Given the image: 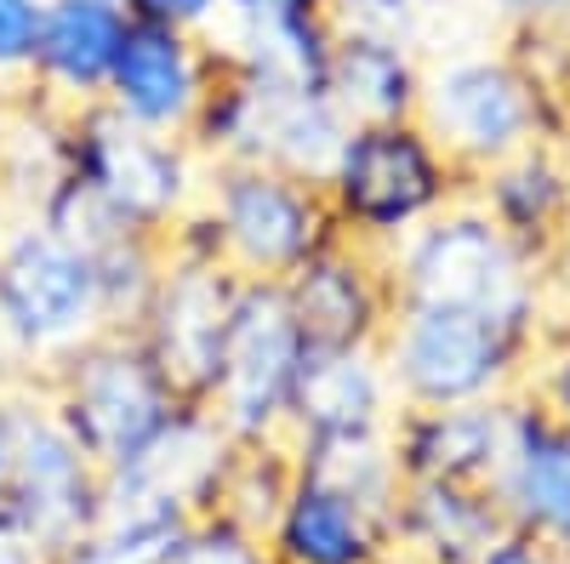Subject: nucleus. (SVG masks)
<instances>
[{
  "label": "nucleus",
  "mask_w": 570,
  "mask_h": 564,
  "mask_svg": "<svg viewBox=\"0 0 570 564\" xmlns=\"http://www.w3.org/2000/svg\"><path fill=\"white\" fill-rule=\"evenodd\" d=\"M325 206L337 234L365 251H394L422 222H434L456 200H468V177L456 160L428 137L422 120H376L348 126L325 177Z\"/></svg>",
  "instance_id": "f257e3e1"
},
{
  "label": "nucleus",
  "mask_w": 570,
  "mask_h": 564,
  "mask_svg": "<svg viewBox=\"0 0 570 564\" xmlns=\"http://www.w3.org/2000/svg\"><path fill=\"white\" fill-rule=\"evenodd\" d=\"M416 120L462 177H480L531 144H570V98L548 91L508 46L428 63Z\"/></svg>",
  "instance_id": "f03ea898"
},
{
  "label": "nucleus",
  "mask_w": 570,
  "mask_h": 564,
  "mask_svg": "<svg viewBox=\"0 0 570 564\" xmlns=\"http://www.w3.org/2000/svg\"><path fill=\"white\" fill-rule=\"evenodd\" d=\"M542 348V325H519L473 308L400 303L383 343V370L400 405H480L513 399Z\"/></svg>",
  "instance_id": "7ed1b4c3"
},
{
  "label": "nucleus",
  "mask_w": 570,
  "mask_h": 564,
  "mask_svg": "<svg viewBox=\"0 0 570 564\" xmlns=\"http://www.w3.org/2000/svg\"><path fill=\"white\" fill-rule=\"evenodd\" d=\"M389 279L394 303L411 308H473L548 332L542 263L519 251L473 200H456L434 222H422L411 240H400L389 251Z\"/></svg>",
  "instance_id": "20e7f679"
},
{
  "label": "nucleus",
  "mask_w": 570,
  "mask_h": 564,
  "mask_svg": "<svg viewBox=\"0 0 570 564\" xmlns=\"http://www.w3.org/2000/svg\"><path fill=\"white\" fill-rule=\"evenodd\" d=\"M35 394L52 405V416L69 428V439L104 474L131 462L183 405H195L171 388V376L149 359V348L131 332H98L58 370H46L35 383Z\"/></svg>",
  "instance_id": "39448f33"
},
{
  "label": "nucleus",
  "mask_w": 570,
  "mask_h": 564,
  "mask_svg": "<svg viewBox=\"0 0 570 564\" xmlns=\"http://www.w3.org/2000/svg\"><path fill=\"white\" fill-rule=\"evenodd\" d=\"M98 332H109V319L91 257L35 217H18L0 246V343L18 365V383L35 388Z\"/></svg>",
  "instance_id": "423d86ee"
},
{
  "label": "nucleus",
  "mask_w": 570,
  "mask_h": 564,
  "mask_svg": "<svg viewBox=\"0 0 570 564\" xmlns=\"http://www.w3.org/2000/svg\"><path fill=\"white\" fill-rule=\"evenodd\" d=\"M200 206L217 222L223 263L240 279H285L337 240V217L314 177L263 160H217L200 177Z\"/></svg>",
  "instance_id": "0eeeda50"
},
{
  "label": "nucleus",
  "mask_w": 570,
  "mask_h": 564,
  "mask_svg": "<svg viewBox=\"0 0 570 564\" xmlns=\"http://www.w3.org/2000/svg\"><path fill=\"white\" fill-rule=\"evenodd\" d=\"M86 195H98L115 222L131 234H155L166 240V228L200 200L206 160L188 149V137H160L120 120L115 109L91 103L69 115V171Z\"/></svg>",
  "instance_id": "6e6552de"
},
{
  "label": "nucleus",
  "mask_w": 570,
  "mask_h": 564,
  "mask_svg": "<svg viewBox=\"0 0 570 564\" xmlns=\"http://www.w3.org/2000/svg\"><path fill=\"white\" fill-rule=\"evenodd\" d=\"M303 365H308V337H303L292 303H285V286L279 279H240L223 359L212 376V394L200 405L217 416V428L234 445L285 439Z\"/></svg>",
  "instance_id": "1a4fd4ad"
},
{
  "label": "nucleus",
  "mask_w": 570,
  "mask_h": 564,
  "mask_svg": "<svg viewBox=\"0 0 570 564\" xmlns=\"http://www.w3.org/2000/svg\"><path fill=\"white\" fill-rule=\"evenodd\" d=\"M7 496L46 558L104 525V467L69 439V428L35 388H18V439H12Z\"/></svg>",
  "instance_id": "9d476101"
},
{
  "label": "nucleus",
  "mask_w": 570,
  "mask_h": 564,
  "mask_svg": "<svg viewBox=\"0 0 570 564\" xmlns=\"http://www.w3.org/2000/svg\"><path fill=\"white\" fill-rule=\"evenodd\" d=\"M234 439L217 428L206 405H183L131 462L104 474V520L109 525H188L212 513L223 462Z\"/></svg>",
  "instance_id": "9b49d317"
},
{
  "label": "nucleus",
  "mask_w": 570,
  "mask_h": 564,
  "mask_svg": "<svg viewBox=\"0 0 570 564\" xmlns=\"http://www.w3.org/2000/svg\"><path fill=\"white\" fill-rule=\"evenodd\" d=\"M234 291H240V274L234 268L166 257L149 308L131 325V337L171 376V388L195 405L212 394L223 337H228V314H234Z\"/></svg>",
  "instance_id": "f8f14e48"
},
{
  "label": "nucleus",
  "mask_w": 570,
  "mask_h": 564,
  "mask_svg": "<svg viewBox=\"0 0 570 564\" xmlns=\"http://www.w3.org/2000/svg\"><path fill=\"white\" fill-rule=\"evenodd\" d=\"M217 69H223L217 40L160 29V23H131L120 40L109 91H104V109H115L120 120H131L142 131L188 137Z\"/></svg>",
  "instance_id": "ddd939ff"
},
{
  "label": "nucleus",
  "mask_w": 570,
  "mask_h": 564,
  "mask_svg": "<svg viewBox=\"0 0 570 564\" xmlns=\"http://www.w3.org/2000/svg\"><path fill=\"white\" fill-rule=\"evenodd\" d=\"M279 286L308 348H376L400 308L389 257L343 240V234L325 251H314L297 274H285Z\"/></svg>",
  "instance_id": "4468645a"
},
{
  "label": "nucleus",
  "mask_w": 570,
  "mask_h": 564,
  "mask_svg": "<svg viewBox=\"0 0 570 564\" xmlns=\"http://www.w3.org/2000/svg\"><path fill=\"white\" fill-rule=\"evenodd\" d=\"M508 531H525L570 558V428L525 394L508 399V439L491 474Z\"/></svg>",
  "instance_id": "2eb2a0df"
},
{
  "label": "nucleus",
  "mask_w": 570,
  "mask_h": 564,
  "mask_svg": "<svg viewBox=\"0 0 570 564\" xmlns=\"http://www.w3.org/2000/svg\"><path fill=\"white\" fill-rule=\"evenodd\" d=\"M131 18L115 0H46L35 63H29V98L52 103L63 115H80L91 103H104L120 40Z\"/></svg>",
  "instance_id": "dca6fc26"
},
{
  "label": "nucleus",
  "mask_w": 570,
  "mask_h": 564,
  "mask_svg": "<svg viewBox=\"0 0 570 564\" xmlns=\"http://www.w3.org/2000/svg\"><path fill=\"white\" fill-rule=\"evenodd\" d=\"M508 439V399L480 405H400L389 422V445L400 479H451L491 485Z\"/></svg>",
  "instance_id": "f3484780"
},
{
  "label": "nucleus",
  "mask_w": 570,
  "mask_h": 564,
  "mask_svg": "<svg viewBox=\"0 0 570 564\" xmlns=\"http://www.w3.org/2000/svg\"><path fill=\"white\" fill-rule=\"evenodd\" d=\"M274 564H394V513H376L343 491L297 479L274 531L263 536Z\"/></svg>",
  "instance_id": "a211bd4d"
},
{
  "label": "nucleus",
  "mask_w": 570,
  "mask_h": 564,
  "mask_svg": "<svg viewBox=\"0 0 570 564\" xmlns=\"http://www.w3.org/2000/svg\"><path fill=\"white\" fill-rule=\"evenodd\" d=\"M468 200L480 206L519 251H542L570 228V149L564 144H531L491 171L468 177Z\"/></svg>",
  "instance_id": "6ab92c4d"
},
{
  "label": "nucleus",
  "mask_w": 570,
  "mask_h": 564,
  "mask_svg": "<svg viewBox=\"0 0 570 564\" xmlns=\"http://www.w3.org/2000/svg\"><path fill=\"white\" fill-rule=\"evenodd\" d=\"M508 531L491 485L405 479L394 502V553L422 564H480L485 547Z\"/></svg>",
  "instance_id": "aec40b11"
},
{
  "label": "nucleus",
  "mask_w": 570,
  "mask_h": 564,
  "mask_svg": "<svg viewBox=\"0 0 570 564\" xmlns=\"http://www.w3.org/2000/svg\"><path fill=\"white\" fill-rule=\"evenodd\" d=\"M394 410H400V399H394V383H389L376 348H308L285 439L389 428Z\"/></svg>",
  "instance_id": "412c9836"
},
{
  "label": "nucleus",
  "mask_w": 570,
  "mask_h": 564,
  "mask_svg": "<svg viewBox=\"0 0 570 564\" xmlns=\"http://www.w3.org/2000/svg\"><path fill=\"white\" fill-rule=\"evenodd\" d=\"M422 75H428V63L416 58L411 40L337 29V40H331V63H325V98L337 103V115L348 126L416 120Z\"/></svg>",
  "instance_id": "4be33fe9"
},
{
  "label": "nucleus",
  "mask_w": 570,
  "mask_h": 564,
  "mask_svg": "<svg viewBox=\"0 0 570 564\" xmlns=\"http://www.w3.org/2000/svg\"><path fill=\"white\" fill-rule=\"evenodd\" d=\"M246 75V69H240ZM257 80V75H252ZM257 137H252V160L297 171V177H325L331 155H337L348 120L337 115V103L325 91H297V86H268L257 80Z\"/></svg>",
  "instance_id": "5701e85b"
},
{
  "label": "nucleus",
  "mask_w": 570,
  "mask_h": 564,
  "mask_svg": "<svg viewBox=\"0 0 570 564\" xmlns=\"http://www.w3.org/2000/svg\"><path fill=\"white\" fill-rule=\"evenodd\" d=\"M69 171V115L29 98H0V188L18 217H35V206L52 195Z\"/></svg>",
  "instance_id": "b1692460"
},
{
  "label": "nucleus",
  "mask_w": 570,
  "mask_h": 564,
  "mask_svg": "<svg viewBox=\"0 0 570 564\" xmlns=\"http://www.w3.org/2000/svg\"><path fill=\"white\" fill-rule=\"evenodd\" d=\"M292 445L297 479H314L325 491H343L376 513H394L400 502V462L389 445V428H360V434H308V439H285Z\"/></svg>",
  "instance_id": "393cba45"
},
{
  "label": "nucleus",
  "mask_w": 570,
  "mask_h": 564,
  "mask_svg": "<svg viewBox=\"0 0 570 564\" xmlns=\"http://www.w3.org/2000/svg\"><path fill=\"white\" fill-rule=\"evenodd\" d=\"M297 485V467H292V445L285 439H263V445H234L228 462H223V479H217V496H212V513L228 520L234 531L246 536H268L285 496Z\"/></svg>",
  "instance_id": "a878e982"
},
{
  "label": "nucleus",
  "mask_w": 570,
  "mask_h": 564,
  "mask_svg": "<svg viewBox=\"0 0 570 564\" xmlns=\"http://www.w3.org/2000/svg\"><path fill=\"white\" fill-rule=\"evenodd\" d=\"M166 268V246L155 234H115L109 246L91 251V274H98V303L109 332H131L137 314L149 308L155 279Z\"/></svg>",
  "instance_id": "bb28decb"
},
{
  "label": "nucleus",
  "mask_w": 570,
  "mask_h": 564,
  "mask_svg": "<svg viewBox=\"0 0 570 564\" xmlns=\"http://www.w3.org/2000/svg\"><path fill=\"white\" fill-rule=\"evenodd\" d=\"M177 536L183 525H109L104 520L98 531H86L46 564H166Z\"/></svg>",
  "instance_id": "cd10ccee"
},
{
  "label": "nucleus",
  "mask_w": 570,
  "mask_h": 564,
  "mask_svg": "<svg viewBox=\"0 0 570 564\" xmlns=\"http://www.w3.org/2000/svg\"><path fill=\"white\" fill-rule=\"evenodd\" d=\"M166 564H274V558L257 536L234 531L228 520H217V513H200V520L183 525Z\"/></svg>",
  "instance_id": "c85d7f7f"
},
{
  "label": "nucleus",
  "mask_w": 570,
  "mask_h": 564,
  "mask_svg": "<svg viewBox=\"0 0 570 564\" xmlns=\"http://www.w3.org/2000/svg\"><path fill=\"white\" fill-rule=\"evenodd\" d=\"M40 18H46V0H0V98H18L29 86Z\"/></svg>",
  "instance_id": "c756f323"
},
{
  "label": "nucleus",
  "mask_w": 570,
  "mask_h": 564,
  "mask_svg": "<svg viewBox=\"0 0 570 564\" xmlns=\"http://www.w3.org/2000/svg\"><path fill=\"white\" fill-rule=\"evenodd\" d=\"M519 394L570 428V325L564 332H542V348L525 370V383H519Z\"/></svg>",
  "instance_id": "7c9ffc66"
},
{
  "label": "nucleus",
  "mask_w": 570,
  "mask_h": 564,
  "mask_svg": "<svg viewBox=\"0 0 570 564\" xmlns=\"http://www.w3.org/2000/svg\"><path fill=\"white\" fill-rule=\"evenodd\" d=\"M131 23H160V29H183V34H217L228 7L223 0H126Z\"/></svg>",
  "instance_id": "2f4dec72"
},
{
  "label": "nucleus",
  "mask_w": 570,
  "mask_h": 564,
  "mask_svg": "<svg viewBox=\"0 0 570 564\" xmlns=\"http://www.w3.org/2000/svg\"><path fill=\"white\" fill-rule=\"evenodd\" d=\"M542 303H548V332L570 325V228L542 251Z\"/></svg>",
  "instance_id": "473e14b6"
},
{
  "label": "nucleus",
  "mask_w": 570,
  "mask_h": 564,
  "mask_svg": "<svg viewBox=\"0 0 570 564\" xmlns=\"http://www.w3.org/2000/svg\"><path fill=\"white\" fill-rule=\"evenodd\" d=\"M502 29H570V0H491Z\"/></svg>",
  "instance_id": "72a5a7b5"
},
{
  "label": "nucleus",
  "mask_w": 570,
  "mask_h": 564,
  "mask_svg": "<svg viewBox=\"0 0 570 564\" xmlns=\"http://www.w3.org/2000/svg\"><path fill=\"white\" fill-rule=\"evenodd\" d=\"M228 18L223 23H279V18H308V12H331V0H223Z\"/></svg>",
  "instance_id": "f704fd0d"
},
{
  "label": "nucleus",
  "mask_w": 570,
  "mask_h": 564,
  "mask_svg": "<svg viewBox=\"0 0 570 564\" xmlns=\"http://www.w3.org/2000/svg\"><path fill=\"white\" fill-rule=\"evenodd\" d=\"M0 564H46V553L35 547V536H29L23 520H18L7 485H0Z\"/></svg>",
  "instance_id": "c9c22d12"
},
{
  "label": "nucleus",
  "mask_w": 570,
  "mask_h": 564,
  "mask_svg": "<svg viewBox=\"0 0 570 564\" xmlns=\"http://www.w3.org/2000/svg\"><path fill=\"white\" fill-rule=\"evenodd\" d=\"M480 564H570L564 553H553V547H542L537 536H525V531H502L491 547H485V558Z\"/></svg>",
  "instance_id": "e433bc0d"
},
{
  "label": "nucleus",
  "mask_w": 570,
  "mask_h": 564,
  "mask_svg": "<svg viewBox=\"0 0 570 564\" xmlns=\"http://www.w3.org/2000/svg\"><path fill=\"white\" fill-rule=\"evenodd\" d=\"M12 439H18V388H0V485L12 474Z\"/></svg>",
  "instance_id": "4c0bfd02"
},
{
  "label": "nucleus",
  "mask_w": 570,
  "mask_h": 564,
  "mask_svg": "<svg viewBox=\"0 0 570 564\" xmlns=\"http://www.w3.org/2000/svg\"><path fill=\"white\" fill-rule=\"evenodd\" d=\"M0 388H23V383H18V365H12V354H7V343H0Z\"/></svg>",
  "instance_id": "58836bf2"
},
{
  "label": "nucleus",
  "mask_w": 570,
  "mask_h": 564,
  "mask_svg": "<svg viewBox=\"0 0 570 564\" xmlns=\"http://www.w3.org/2000/svg\"><path fill=\"white\" fill-rule=\"evenodd\" d=\"M12 222H18V211H12V200H7V188H0V246H7Z\"/></svg>",
  "instance_id": "ea45409f"
},
{
  "label": "nucleus",
  "mask_w": 570,
  "mask_h": 564,
  "mask_svg": "<svg viewBox=\"0 0 570 564\" xmlns=\"http://www.w3.org/2000/svg\"><path fill=\"white\" fill-rule=\"evenodd\" d=\"M394 564H422V558H394Z\"/></svg>",
  "instance_id": "a19ab883"
},
{
  "label": "nucleus",
  "mask_w": 570,
  "mask_h": 564,
  "mask_svg": "<svg viewBox=\"0 0 570 564\" xmlns=\"http://www.w3.org/2000/svg\"><path fill=\"white\" fill-rule=\"evenodd\" d=\"M115 7H126V0H115Z\"/></svg>",
  "instance_id": "79ce46f5"
},
{
  "label": "nucleus",
  "mask_w": 570,
  "mask_h": 564,
  "mask_svg": "<svg viewBox=\"0 0 570 564\" xmlns=\"http://www.w3.org/2000/svg\"><path fill=\"white\" fill-rule=\"evenodd\" d=\"M564 149H570V144H564Z\"/></svg>",
  "instance_id": "37998d69"
}]
</instances>
